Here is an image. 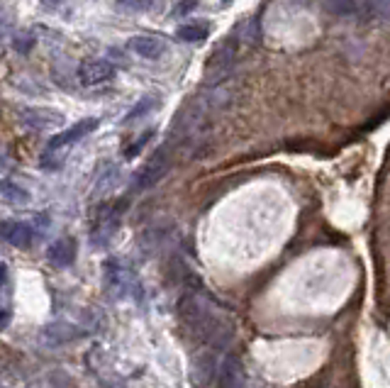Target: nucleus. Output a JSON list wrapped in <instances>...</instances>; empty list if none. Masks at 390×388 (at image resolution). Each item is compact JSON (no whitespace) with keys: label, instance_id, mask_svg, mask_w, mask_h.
Segmentation results:
<instances>
[{"label":"nucleus","instance_id":"6ab92c4d","mask_svg":"<svg viewBox=\"0 0 390 388\" xmlns=\"http://www.w3.org/2000/svg\"><path fill=\"white\" fill-rule=\"evenodd\" d=\"M8 281V264L5 261H0V286Z\"/></svg>","mask_w":390,"mask_h":388},{"label":"nucleus","instance_id":"7ed1b4c3","mask_svg":"<svg viewBox=\"0 0 390 388\" xmlns=\"http://www.w3.org/2000/svg\"><path fill=\"white\" fill-rule=\"evenodd\" d=\"M112 76H115V66H112L107 59H86V62L78 66V83L88 88L107 83Z\"/></svg>","mask_w":390,"mask_h":388},{"label":"nucleus","instance_id":"0eeeda50","mask_svg":"<svg viewBox=\"0 0 390 388\" xmlns=\"http://www.w3.org/2000/svg\"><path fill=\"white\" fill-rule=\"evenodd\" d=\"M217 369H220V364H217L215 354L212 352H200L193 359V366H190V381H193L195 388H207L215 379Z\"/></svg>","mask_w":390,"mask_h":388},{"label":"nucleus","instance_id":"ddd939ff","mask_svg":"<svg viewBox=\"0 0 390 388\" xmlns=\"http://www.w3.org/2000/svg\"><path fill=\"white\" fill-rule=\"evenodd\" d=\"M176 37H179L181 42H202V39L207 37V27L205 24H181V27L176 29Z\"/></svg>","mask_w":390,"mask_h":388},{"label":"nucleus","instance_id":"4468645a","mask_svg":"<svg viewBox=\"0 0 390 388\" xmlns=\"http://www.w3.org/2000/svg\"><path fill=\"white\" fill-rule=\"evenodd\" d=\"M151 108H156V98L154 96H144L135 108H132L130 115L125 117V125H130V122H135V120H140V117H144L147 113L151 110Z\"/></svg>","mask_w":390,"mask_h":388},{"label":"nucleus","instance_id":"9b49d317","mask_svg":"<svg viewBox=\"0 0 390 388\" xmlns=\"http://www.w3.org/2000/svg\"><path fill=\"white\" fill-rule=\"evenodd\" d=\"M32 201L27 188H22L20 183L10 181V178H0V203L5 206H13V208H22Z\"/></svg>","mask_w":390,"mask_h":388},{"label":"nucleus","instance_id":"1a4fd4ad","mask_svg":"<svg viewBox=\"0 0 390 388\" xmlns=\"http://www.w3.org/2000/svg\"><path fill=\"white\" fill-rule=\"evenodd\" d=\"M220 388H246L244 366H241L239 357L227 354L220 364Z\"/></svg>","mask_w":390,"mask_h":388},{"label":"nucleus","instance_id":"9d476101","mask_svg":"<svg viewBox=\"0 0 390 388\" xmlns=\"http://www.w3.org/2000/svg\"><path fill=\"white\" fill-rule=\"evenodd\" d=\"M76 252H78L76 240H71V237H59V240L47 250V257H49V261H52L54 266L66 268V266H71V264L76 261Z\"/></svg>","mask_w":390,"mask_h":388},{"label":"nucleus","instance_id":"f03ea898","mask_svg":"<svg viewBox=\"0 0 390 388\" xmlns=\"http://www.w3.org/2000/svg\"><path fill=\"white\" fill-rule=\"evenodd\" d=\"M169 168H171V154H169V147H164L144 164V168H142L140 173H137L135 191H147V188L156 186V183L169 173Z\"/></svg>","mask_w":390,"mask_h":388},{"label":"nucleus","instance_id":"39448f33","mask_svg":"<svg viewBox=\"0 0 390 388\" xmlns=\"http://www.w3.org/2000/svg\"><path fill=\"white\" fill-rule=\"evenodd\" d=\"M63 120V115L52 108H24L20 110V122L32 132H42V129H52Z\"/></svg>","mask_w":390,"mask_h":388},{"label":"nucleus","instance_id":"423d86ee","mask_svg":"<svg viewBox=\"0 0 390 388\" xmlns=\"http://www.w3.org/2000/svg\"><path fill=\"white\" fill-rule=\"evenodd\" d=\"M0 237H3L8 245L17 247V250H29L34 242V230L32 225L20 220H3L0 222Z\"/></svg>","mask_w":390,"mask_h":388},{"label":"nucleus","instance_id":"20e7f679","mask_svg":"<svg viewBox=\"0 0 390 388\" xmlns=\"http://www.w3.org/2000/svg\"><path fill=\"white\" fill-rule=\"evenodd\" d=\"M98 125H100V120H98V117H86V120L76 122V125L63 129V132L54 134V137L49 139V144H47V154H54L57 149H63V147H68V144L78 142V139H83L86 134H91Z\"/></svg>","mask_w":390,"mask_h":388},{"label":"nucleus","instance_id":"dca6fc26","mask_svg":"<svg viewBox=\"0 0 390 388\" xmlns=\"http://www.w3.org/2000/svg\"><path fill=\"white\" fill-rule=\"evenodd\" d=\"M197 5L195 3H179L174 8V15H186V13H190V10H195Z\"/></svg>","mask_w":390,"mask_h":388},{"label":"nucleus","instance_id":"2eb2a0df","mask_svg":"<svg viewBox=\"0 0 390 388\" xmlns=\"http://www.w3.org/2000/svg\"><path fill=\"white\" fill-rule=\"evenodd\" d=\"M151 137H154V129H147V132H142V137L135 139V142H132L130 147L125 149V159H135L137 154H140L142 149L147 147V142H149Z\"/></svg>","mask_w":390,"mask_h":388},{"label":"nucleus","instance_id":"f8f14e48","mask_svg":"<svg viewBox=\"0 0 390 388\" xmlns=\"http://www.w3.org/2000/svg\"><path fill=\"white\" fill-rule=\"evenodd\" d=\"M359 22H390V3H363Z\"/></svg>","mask_w":390,"mask_h":388},{"label":"nucleus","instance_id":"f257e3e1","mask_svg":"<svg viewBox=\"0 0 390 388\" xmlns=\"http://www.w3.org/2000/svg\"><path fill=\"white\" fill-rule=\"evenodd\" d=\"M127 203L125 201H117V203H105L100 206L98 210V220L96 227H93V245H107L112 240V235L117 232L122 220V210H125Z\"/></svg>","mask_w":390,"mask_h":388},{"label":"nucleus","instance_id":"a211bd4d","mask_svg":"<svg viewBox=\"0 0 390 388\" xmlns=\"http://www.w3.org/2000/svg\"><path fill=\"white\" fill-rule=\"evenodd\" d=\"M10 310H5V308H0V330H5V327L10 325Z\"/></svg>","mask_w":390,"mask_h":388},{"label":"nucleus","instance_id":"6e6552de","mask_svg":"<svg viewBox=\"0 0 390 388\" xmlns=\"http://www.w3.org/2000/svg\"><path fill=\"white\" fill-rule=\"evenodd\" d=\"M127 49L135 52L137 57L144 59H161L166 54V42L161 37H154V34H135L127 42Z\"/></svg>","mask_w":390,"mask_h":388},{"label":"nucleus","instance_id":"f3484780","mask_svg":"<svg viewBox=\"0 0 390 388\" xmlns=\"http://www.w3.org/2000/svg\"><path fill=\"white\" fill-rule=\"evenodd\" d=\"M117 8H122V10H137V13H140V10L149 8V3H120Z\"/></svg>","mask_w":390,"mask_h":388}]
</instances>
